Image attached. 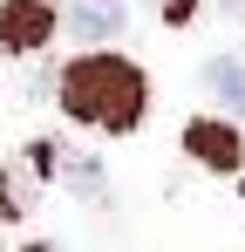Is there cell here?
<instances>
[{
  "label": "cell",
  "mask_w": 245,
  "mask_h": 252,
  "mask_svg": "<svg viewBox=\"0 0 245 252\" xmlns=\"http://www.w3.org/2000/svg\"><path fill=\"white\" fill-rule=\"evenodd\" d=\"M55 82H61V109H68L75 123L109 129V136L136 129L143 109H150V82H143V68L122 62V55H82V62H68Z\"/></svg>",
  "instance_id": "1"
},
{
  "label": "cell",
  "mask_w": 245,
  "mask_h": 252,
  "mask_svg": "<svg viewBox=\"0 0 245 252\" xmlns=\"http://www.w3.org/2000/svg\"><path fill=\"white\" fill-rule=\"evenodd\" d=\"M55 28H61L55 0H0V48L7 55H34Z\"/></svg>",
  "instance_id": "2"
},
{
  "label": "cell",
  "mask_w": 245,
  "mask_h": 252,
  "mask_svg": "<svg viewBox=\"0 0 245 252\" xmlns=\"http://www.w3.org/2000/svg\"><path fill=\"white\" fill-rule=\"evenodd\" d=\"M184 150H191L198 164H211V170H239L245 164V143H239L232 123H191L184 129Z\"/></svg>",
  "instance_id": "3"
},
{
  "label": "cell",
  "mask_w": 245,
  "mask_h": 252,
  "mask_svg": "<svg viewBox=\"0 0 245 252\" xmlns=\"http://www.w3.org/2000/svg\"><path fill=\"white\" fill-rule=\"evenodd\" d=\"M61 28L75 41H109V34H122V0H68Z\"/></svg>",
  "instance_id": "4"
},
{
  "label": "cell",
  "mask_w": 245,
  "mask_h": 252,
  "mask_svg": "<svg viewBox=\"0 0 245 252\" xmlns=\"http://www.w3.org/2000/svg\"><path fill=\"white\" fill-rule=\"evenodd\" d=\"M204 89H211L225 109H245V62L239 55H218V62L204 68Z\"/></svg>",
  "instance_id": "5"
},
{
  "label": "cell",
  "mask_w": 245,
  "mask_h": 252,
  "mask_svg": "<svg viewBox=\"0 0 245 252\" xmlns=\"http://www.w3.org/2000/svg\"><path fill=\"white\" fill-rule=\"evenodd\" d=\"M28 205H34V157L28 170H0V218H21Z\"/></svg>",
  "instance_id": "6"
},
{
  "label": "cell",
  "mask_w": 245,
  "mask_h": 252,
  "mask_svg": "<svg viewBox=\"0 0 245 252\" xmlns=\"http://www.w3.org/2000/svg\"><path fill=\"white\" fill-rule=\"evenodd\" d=\"M55 157H61V150H55ZM61 170H68V184H75L82 198H95V191H102V170H95V164H82V157H61Z\"/></svg>",
  "instance_id": "7"
},
{
  "label": "cell",
  "mask_w": 245,
  "mask_h": 252,
  "mask_svg": "<svg viewBox=\"0 0 245 252\" xmlns=\"http://www.w3.org/2000/svg\"><path fill=\"white\" fill-rule=\"evenodd\" d=\"M163 14H170V21H184V14H191V0H163Z\"/></svg>",
  "instance_id": "8"
},
{
  "label": "cell",
  "mask_w": 245,
  "mask_h": 252,
  "mask_svg": "<svg viewBox=\"0 0 245 252\" xmlns=\"http://www.w3.org/2000/svg\"><path fill=\"white\" fill-rule=\"evenodd\" d=\"M225 7H232V14H245V0H225Z\"/></svg>",
  "instance_id": "9"
},
{
  "label": "cell",
  "mask_w": 245,
  "mask_h": 252,
  "mask_svg": "<svg viewBox=\"0 0 245 252\" xmlns=\"http://www.w3.org/2000/svg\"><path fill=\"white\" fill-rule=\"evenodd\" d=\"M0 252H7V246H0Z\"/></svg>",
  "instance_id": "10"
}]
</instances>
